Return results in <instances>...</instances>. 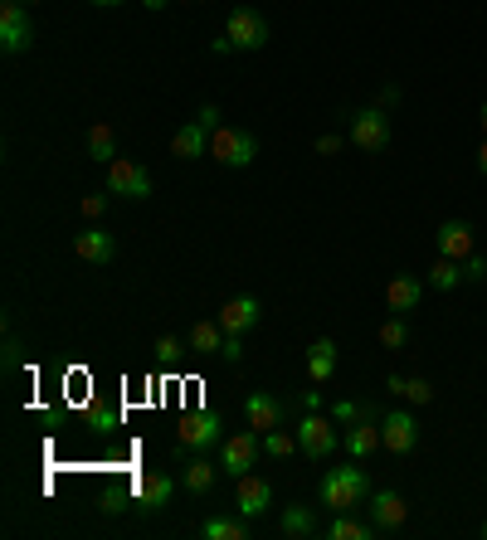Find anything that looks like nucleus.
<instances>
[{
	"label": "nucleus",
	"instance_id": "f257e3e1",
	"mask_svg": "<svg viewBox=\"0 0 487 540\" xmlns=\"http://www.w3.org/2000/svg\"><path fill=\"white\" fill-rule=\"evenodd\" d=\"M317 497L332 511H356L371 497V477H366V468H327L317 482Z\"/></svg>",
	"mask_w": 487,
	"mask_h": 540
},
{
	"label": "nucleus",
	"instance_id": "f03ea898",
	"mask_svg": "<svg viewBox=\"0 0 487 540\" xmlns=\"http://www.w3.org/2000/svg\"><path fill=\"white\" fill-rule=\"evenodd\" d=\"M293 433H298V453H302V458H312V463H327V458L337 453V443H341L332 414L322 419V409H307V414H302V424Z\"/></svg>",
	"mask_w": 487,
	"mask_h": 540
},
{
	"label": "nucleus",
	"instance_id": "7ed1b4c3",
	"mask_svg": "<svg viewBox=\"0 0 487 540\" xmlns=\"http://www.w3.org/2000/svg\"><path fill=\"white\" fill-rule=\"evenodd\" d=\"M220 443H225L220 414H186L181 429H176V458L186 463L190 453H205V448H220Z\"/></svg>",
	"mask_w": 487,
	"mask_h": 540
},
{
	"label": "nucleus",
	"instance_id": "20e7f679",
	"mask_svg": "<svg viewBox=\"0 0 487 540\" xmlns=\"http://www.w3.org/2000/svg\"><path fill=\"white\" fill-rule=\"evenodd\" d=\"M259 458H263V433L259 429L229 433L225 443H220V468H225V477H234V482L259 468Z\"/></svg>",
	"mask_w": 487,
	"mask_h": 540
},
{
	"label": "nucleus",
	"instance_id": "39448f33",
	"mask_svg": "<svg viewBox=\"0 0 487 540\" xmlns=\"http://www.w3.org/2000/svg\"><path fill=\"white\" fill-rule=\"evenodd\" d=\"M210 156H215L220 166L244 171V166L259 156V137L244 132V127H215V132H210Z\"/></svg>",
	"mask_w": 487,
	"mask_h": 540
},
{
	"label": "nucleus",
	"instance_id": "423d86ee",
	"mask_svg": "<svg viewBox=\"0 0 487 540\" xmlns=\"http://www.w3.org/2000/svg\"><path fill=\"white\" fill-rule=\"evenodd\" d=\"M225 39L239 49V54H254V49L268 44V20H263L254 5H234L229 20H225Z\"/></svg>",
	"mask_w": 487,
	"mask_h": 540
},
{
	"label": "nucleus",
	"instance_id": "0eeeda50",
	"mask_svg": "<svg viewBox=\"0 0 487 540\" xmlns=\"http://www.w3.org/2000/svg\"><path fill=\"white\" fill-rule=\"evenodd\" d=\"M380 448L395 453V458H410L414 448H419V419H414L410 409L380 414Z\"/></svg>",
	"mask_w": 487,
	"mask_h": 540
},
{
	"label": "nucleus",
	"instance_id": "6e6552de",
	"mask_svg": "<svg viewBox=\"0 0 487 540\" xmlns=\"http://www.w3.org/2000/svg\"><path fill=\"white\" fill-rule=\"evenodd\" d=\"M366 521H371L380 536H395L405 521H410V502L400 497V492H390V487H380L366 497Z\"/></svg>",
	"mask_w": 487,
	"mask_h": 540
},
{
	"label": "nucleus",
	"instance_id": "1a4fd4ad",
	"mask_svg": "<svg viewBox=\"0 0 487 540\" xmlns=\"http://www.w3.org/2000/svg\"><path fill=\"white\" fill-rule=\"evenodd\" d=\"M30 44H35L30 5H20V0H5V5H0V49H5V54H25Z\"/></svg>",
	"mask_w": 487,
	"mask_h": 540
},
{
	"label": "nucleus",
	"instance_id": "9d476101",
	"mask_svg": "<svg viewBox=\"0 0 487 540\" xmlns=\"http://www.w3.org/2000/svg\"><path fill=\"white\" fill-rule=\"evenodd\" d=\"M108 195H117V200H147L151 195L147 166H137V161H127V156L108 161Z\"/></svg>",
	"mask_w": 487,
	"mask_h": 540
},
{
	"label": "nucleus",
	"instance_id": "9b49d317",
	"mask_svg": "<svg viewBox=\"0 0 487 540\" xmlns=\"http://www.w3.org/2000/svg\"><path fill=\"white\" fill-rule=\"evenodd\" d=\"M351 146H361V151H371V156L390 146V117H385V108L351 112Z\"/></svg>",
	"mask_w": 487,
	"mask_h": 540
},
{
	"label": "nucleus",
	"instance_id": "f8f14e48",
	"mask_svg": "<svg viewBox=\"0 0 487 540\" xmlns=\"http://www.w3.org/2000/svg\"><path fill=\"white\" fill-rule=\"evenodd\" d=\"M259 317H263L259 297L239 292V297H225V307H220V317H215V322L225 326V336H249V331L259 326Z\"/></svg>",
	"mask_w": 487,
	"mask_h": 540
},
{
	"label": "nucleus",
	"instance_id": "ddd939ff",
	"mask_svg": "<svg viewBox=\"0 0 487 540\" xmlns=\"http://www.w3.org/2000/svg\"><path fill=\"white\" fill-rule=\"evenodd\" d=\"M434 244H439V253L444 258H468V253H478V239H473V224L468 219H444L439 224V234H434Z\"/></svg>",
	"mask_w": 487,
	"mask_h": 540
},
{
	"label": "nucleus",
	"instance_id": "4468645a",
	"mask_svg": "<svg viewBox=\"0 0 487 540\" xmlns=\"http://www.w3.org/2000/svg\"><path fill=\"white\" fill-rule=\"evenodd\" d=\"M268 506H273V487H268L263 477H254V472H249V477H239V492H234V511H239L244 521H259Z\"/></svg>",
	"mask_w": 487,
	"mask_h": 540
},
{
	"label": "nucleus",
	"instance_id": "2eb2a0df",
	"mask_svg": "<svg viewBox=\"0 0 487 540\" xmlns=\"http://www.w3.org/2000/svg\"><path fill=\"white\" fill-rule=\"evenodd\" d=\"M74 253L83 263H113L117 258V239L103 229V224H88L83 234H74Z\"/></svg>",
	"mask_w": 487,
	"mask_h": 540
},
{
	"label": "nucleus",
	"instance_id": "dca6fc26",
	"mask_svg": "<svg viewBox=\"0 0 487 540\" xmlns=\"http://www.w3.org/2000/svg\"><path fill=\"white\" fill-rule=\"evenodd\" d=\"M341 443H346V453H351L356 463L371 458L375 448H380V419H375V414H361L356 424H346V438H341Z\"/></svg>",
	"mask_w": 487,
	"mask_h": 540
},
{
	"label": "nucleus",
	"instance_id": "f3484780",
	"mask_svg": "<svg viewBox=\"0 0 487 540\" xmlns=\"http://www.w3.org/2000/svg\"><path fill=\"white\" fill-rule=\"evenodd\" d=\"M337 341L332 336H317L312 346H307V375H312V385H327L332 375H337Z\"/></svg>",
	"mask_w": 487,
	"mask_h": 540
},
{
	"label": "nucleus",
	"instance_id": "a211bd4d",
	"mask_svg": "<svg viewBox=\"0 0 487 540\" xmlns=\"http://www.w3.org/2000/svg\"><path fill=\"white\" fill-rule=\"evenodd\" d=\"M419 297H424V283H419L414 273H395V278L385 283V307H390V312H414Z\"/></svg>",
	"mask_w": 487,
	"mask_h": 540
},
{
	"label": "nucleus",
	"instance_id": "6ab92c4d",
	"mask_svg": "<svg viewBox=\"0 0 487 540\" xmlns=\"http://www.w3.org/2000/svg\"><path fill=\"white\" fill-rule=\"evenodd\" d=\"M171 497H176V477H171V472H147V477L137 482V502H142V511H161Z\"/></svg>",
	"mask_w": 487,
	"mask_h": 540
},
{
	"label": "nucleus",
	"instance_id": "aec40b11",
	"mask_svg": "<svg viewBox=\"0 0 487 540\" xmlns=\"http://www.w3.org/2000/svg\"><path fill=\"white\" fill-rule=\"evenodd\" d=\"M244 419H249V429H259V433L283 429V404L273 395H249L244 399Z\"/></svg>",
	"mask_w": 487,
	"mask_h": 540
},
{
	"label": "nucleus",
	"instance_id": "412c9836",
	"mask_svg": "<svg viewBox=\"0 0 487 540\" xmlns=\"http://www.w3.org/2000/svg\"><path fill=\"white\" fill-rule=\"evenodd\" d=\"M220 472H225V468H220V463H210L205 453H190V458H186V492H190V497H210Z\"/></svg>",
	"mask_w": 487,
	"mask_h": 540
},
{
	"label": "nucleus",
	"instance_id": "4be33fe9",
	"mask_svg": "<svg viewBox=\"0 0 487 540\" xmlns=\"http://www.w3.org/2000/svg\"><path fill=\"white\" fill-rule=\"evenodd\" d=\"M200 536L205 540H254V526L234 511V516H205L200 521Z\"/></svg>",
	"mask_w": 487,
	"mask_h": 540
},
{
	"label": "nucleus",
	"instance_id": "5701e85b",
	"mask_svg": "<svg viewBox=\"0 0 487 540\" xmlns=\"http://www.w3.org/2000/svg\"><path fill=\"white\" fill-rule=\"evenodd\" d=\"M186 346L195 351V356L205 360H220V351H225V326L220 322H195L186 336Z\"/></svg>",
	"mask_w": 487,
	"mask_h": 540
},
{
	"label": "nucleus",
	"instance_id": "b1692460",
	"mask_svg": "<svg viewBox=\"0 0 487 540\" xmlns=\"http://www.w3.org/2000/svg\"><path fill=\"white\" fill-rule=\"evenodd\" d=\"M210 151V127L205 122H186L176 137H171V156H181V161H195V156H205Z\"/></svg>",
	"mask_w": 487,
	"mask_h": 540
},
{
	"label": "nucleus",
	"instance_id": "393cba45",
	"mask_svg": "<svg viewBox=\"0 0 487 540\" xmlns=\"http://www.w3.org/2000/svg\"><path fill=\"white\" fill-rule=\"evenodd\" d=\"M385 395H400V399H410V404H429L434 385L419 380V375H385Z\"/></svg>",
	"mask_w": 487,
	"mask_h": 540
},
{
	"label": "nucleus",
	"instance_id": "a878e982",
	"mask_svg": "<svg viewBox=\"0 0 487 540\" xmlns=\"http://www.w3.org/2000/svg\"><path fill=\"white\" fill-rule=\"evenodd\" d=\"M327 536L332 540H375L380 531H375L371 521H361V516H351V511H337V521L327 526Z\"/></svg>",
	"mask_w": 487,
	"mask_h": 540
},
{
	"label": "nucleus",
	"instance_id": "bb28decb",
	"mask_svg": "<svg viewBox=\"0 0 487 540\" xmlns=\"http://www.w3.org/2000/svg\"><path fill=\"white\" fill-rule=\"evenodd\" d=\"M293 453H298V433H288V429H268V433H263V458L288 463Z\"/></svg>",
	"mask_w": 487,
	"mask_h": 540
},
{
	"label": "nucleus",
	"instance_id": "cd10ccee",
	"mask_svg": "<svg viewBox=\"0 0 487 540\" xmlns=\"http://www.w3.org/2000/svg\"><path fill=\"white\" fill-rule=\"evenodd\" d=\"M458 283H463V263H458V258H444V253H439V258H434V268H429V288L453 292Z\"/></svg>",
	"mask_w": 487,
	"mask_h": 540
},
{
	"label": "nucleus",
	"instance_id": "c85d7f7f",
	"mask_svg": "<svg viewBox=\"0 0 487 540\" xmlns=\"http://www.w3.org/2000/svg\"><path fill=\"white\" fill-rule=\"evenodd\" d=\"M88 156H93V161H103V166L117 161V132L108 127V122H98V127L88 132Z\"/></svg>",
	"mask_w": 487,
	"mask_h": 540
},
{
	"label": "nucleus",
	"instance_id": "c756f323",
	"mask_svg": "<svg viewBox=\"0 0 487 540\" xmlns=\"http://www.w3.org/2000/svg\"><path fill=\"white\" fill-rule=\"evenodd\" d=\"M380 346H385V351H405V346H410V322H405V312H395V317L380 322Z\"/></svg>",
	"mask_w": 487,
	"mask_h": 540
},
{
	"label": "nucleus",
	"instance_id": "7c9ffc66",
	"mask_svg": "<svg viewBox=\"0 0 487 540\" xmlns=\"http://www.w3.org/2000/svg\"><path fill=\"white\" fill-rule=\"evenodd\" d=\"M278 526H283V536H312V531H317V516H312L307 506H288Z\"/></svg>",
	"mask_w": 487,
	"mask_h": 540
},
{
	"label": "nucleus",
	"instance_id": "2f4dec72",
	"mask_svg": "<svg viewBox=\"0 0 487 540\" xmlns=\"http://www.w3.org/2000/svg\"><path fill=\"white\" fill-rule=\"evenodd\" d=\"M327 414H332V424H337V429H346V424H356V419H361V414H371V409H366V404H351V399H337Z\"/></svg>",
	"mask_w": 487,
	"mask_h": 540
},
{
	"label": "nucleus",
	"instance_id": "473e14b6",
	"mask_svg": "<svg viewBox=\"0 0 487 540\" xmlns=\"http://www.w3.org/2000/svg\"><path fill=\"white\" fill-rule=\"evenodd\" d=\"M181 351H186V346H181V336H161V341H156V360H161V365H176Z\"/></svg>",
	"mask_w": 487,
	"mask_h": 540
},
{
	"label": "nucleus",
	"instance_id": "72a5a7b5",
	"mask_svg": "<svg viewBox=\"0 0 487 540\" xmlns=\"http://www.w3.org/2000/svg\"><path fill=\"white\" fill-rule=\"evenodd\" d=\"M463 283H487V258L483 253H468V258H463Z\"/></svg>",
	"mask_w": 487,
	"mask_h": 540
},
{
	"label": "nucleus",
	"instance_id": "f704fd0d",
	"mask_svg": "<svg viewBox=\"0 0 487 540\" xmlns=\"http://www.w3.org/2000/svg\"><path fill=\"white\" fill-rule=\"evenodd\" d=\"M239 356H244V336H225V351H220V360H229V365H234Z\"/></svg>",
	"mask_w": 487,
	"mask_h": 540
},
{
	"label": "nucleus",
	"instance_id": "c9c22d12",
	"mask_svg": "<svg viewBox=\"0 0 487 540\" xmlns=\"http://www.w3.org/2000/svg\"><path fill=\"white\" fill-rule=\"evenodd\" d=\"M103 210H108V195H88V200H83V215L88 219H98Z\"/></svg>",
	"mask_w": 487,
	"mask_h": 540
},
{
	"label": "nucleus",
	"instance_id": "e433bc0d",
	"mask_svg": "<svg viewBox=\"0 0 487 540\" xmlns=\"http://www.w3.org/2000/svg\"><path fill=\"white\" fill-rule=\"evenodd\" d=\"M195 122H205V127L215 132V127H220V108H215V103H205V108H200V117H195Z\"/></svg>",
	"mask_w": 487,
	"mask_h": 540
},
{
	"label": "nucleus",
	"instance_id": "4c0bfd02",
	"mask_svg": "<svg viewBox=\"0 0 487 540\" xmlns=\"http://www.w3.org/2000/svg\"><path fill=\"white\" fill-rule=\"evenodd\" d=\"M317 151H322V156H332V151H341V137H322V142H317Z\"/></svg>",
	"mask_w": 487,
	"mask_h": 540
},
{
	"label": "nucleus",
	"instance_id": "58836bf2",
	"mask_svg": "<svg viewBox=\"0 0 487 540\" xmlns=\"http://www.w3.org/2000/svg\"><path fill=\"white\" fill-rule=\"evenodd\" d=\"M478 171L487 176V137H483V146H478Z\"/></svg>",
	"mask_w": 487,
	"mask_h": 540
},
{
	"label": "nucleus",
	"instance_id": "ea45409f",
	"mask_svg": "<svg viewBox=\"0 0 487 540\" xmlns=\"http://www.w3.org/2000/svg\"><path fill=\"white\" fill-rule=\"evenodd\" d=\"M88 5H98V10H113V5H122V0H88Z\"/></svg>",
	"mask_w": 487,
	"mask_h": 540
},
{
	"label": "nucleus",
	"instance_id": "a19ab883",
	"mask_svg": "<svg viewBox=\"0 0 487 540\" xmlns=\"http://www.w3.org/2000/svg\"><path fill=\"white\" fill-rule=\"evenodd\" d=\"M142 5H147V10H166L171 0H142Z\"/></svg>",
	"mask_w": 487,
	"mask_h": 540
},
{
	"label": "nucleus",
	"instance_id": "79ce46f5",
	"mask_svg": "<svg viewBox=\"0 0 487 540\" xmlns=\"http://www.w3.org/2000/svg\"><path fill=\"white\" fill-rule=\"evenodd\" d=\"M483 132H487V103H483Z\"/></svg>",
	"mask_w": 487,
	"mask_h": 540
},
{
	"label": "nucleus",
	"instance_id": "37998d69",
	"mask_svg": "<svg viewBox=\"0 0 487 540\" xmlns=\"http://www.w3.org/2000/svg\"><path fill=\"white\" fill-rule=\"evenodd\" d=\"M20 5H35V0H20Z\"/></svg>",
	"mask_w": 487,
	"mask_h": 540
},
{
	"label": "nucleus",
	"instance_id": "c03bdc74",
	"mask_svg": "<svg viewBox=\"0 0 487 540\" xmlns=\"http://www.w3.org/2000/svg\"><path fill=\"white\" fill-rule=\"evenodd\" d=\"M483 536H487V521H483Z\"/></svg>",
	"mask_w": 487,
	"mask_h": 540
}]
</instances>
